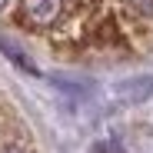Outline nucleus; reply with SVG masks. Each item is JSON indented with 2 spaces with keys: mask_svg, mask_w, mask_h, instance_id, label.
<instances>
[{
  "mask_svg": "<svg viewBox=\"0 0 153 153\" xmlns=\"http://www.w3.org/2000/svg\"><path fill=\"white\" fill-rule=\"evenodd\" d=\"M63 20H70L67 0H20L17 4V23L27 30H53Z\"/></svg>",
  "mask_w": 153,
  "mask_h": 153,
  "instance_id": "obj_1",
  "label": "nucleus"
},
{
  "mask_svg": "<svg viewBox=\"0 0 153 153\" xmlns=\"http://www.w3.org/2000/svg\"><path fill=\"white\" fill-rule=\"evenodd\" d=\"M87 43L97 47V50H123L126 47V33L120 27V20L100 17L93 27H90V33H87Z\"/></svg>",
  "mask_w": 153,
  "mask_h": 153,
  "instance_id": "obj_2",
  "label": "nucleus"
},
{
  "mask_svg": "<svg viewBox=\"0 0 153 153\" xmlns=\"http://www.w3.org/2000/svg\"><path fill=\"white\" fill-rule=\"evenodd\" d=\"M123 13L133 17V20H150L153 23V0H120Z\"/></svg>",
  "mask_w": 153,
  "mask_h": 153,
  "instance_id": "obj_3",
  "label": "nucleus"
},
{
  "mask_svg": "<svg viewBox=\"0 0 153 153\" xmlns=\"http://www.w3.org/2000/svg\"><path fill=\"white\" fill-rule=\"evenodd\" d=\"M93 153H120V146H117V143H97Z\"/></svg>",
  "mask_w": 153,
  "mask_h": 153,
  "instance_id": "obj_4",
  "label": "nucleus"
},
{
  "mask_svg": "<svg viewBox=\"0 0 153 153\" xmlns=\"http://www.w3.org/2000/svg\"><path fill=\"white\" fill-rule=\"evenodd\" d=\"M0 153H27V150H23L20 143H4V146H0Z\"/></svg>",
  "mask_w": 153,
  "mask_h": 153,
  "instance_id": "obj_5",
  "label": "nucleus"
},
{
  "mask_svg": "<svg viewBox=\"0 0 153 153\" xmlns=\"http://www.w3.org/2000/svg\"><path fill=\"white\" fill-rule=\"evenodd\" d=\"M7 4H10V0H0V10H7Z\"/></svg>",
  "mask_w": 153,
  "mask_h": 153,
  "instance_id": "obj_6",
  "label": "nucleus"
}]
</instances>
